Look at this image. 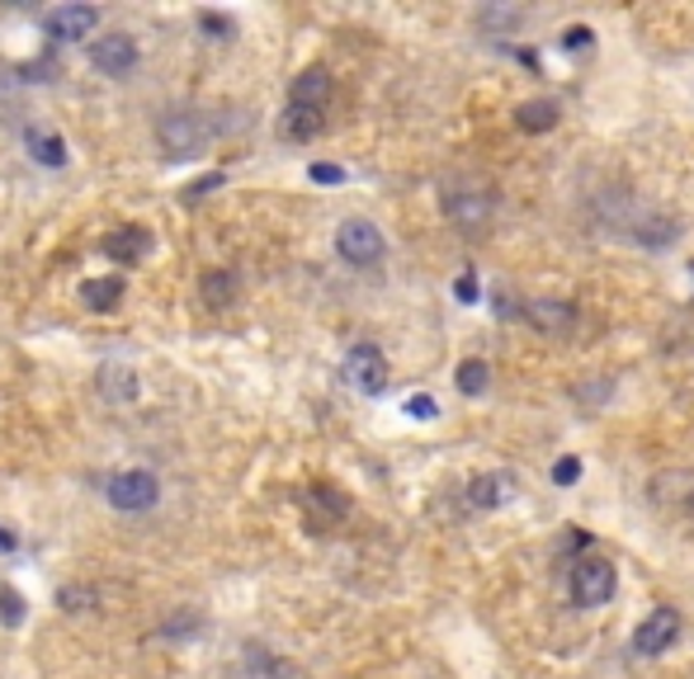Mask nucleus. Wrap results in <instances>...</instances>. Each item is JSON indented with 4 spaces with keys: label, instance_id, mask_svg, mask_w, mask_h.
I'll use <instances>...</instances> for the list:
<instances>
[{
    "label": "nucleus",
    "instance_id": "23",
    "mask_svg": "<svg viewBox=\"0 0 694 679\" xmlns=\"http://www.w3.org/2000/svg\"><path fill=\"white\" fill-rule=\"evenodd\" d=\"M571 482H581V457H558L553 463V486H571Z\"/></svg>",
    "mask_w": 694,
    "mask_h": 679
},
{
    "label": "nucleus",
    "instance_id": "12",
    "mask_svg": "<svg viewBox=\"0 0 694 679\" xmlns=\"http://www.w3.org/2000/svg\"><path fill=\"white\" fill-rule=\"evenodd\" d=\"M151 250V232L147 227H114L105 236V255L114 265H143V255Z\"/></svg>",
    "mask_w": 694,
    "mask_h": 679
},
{
    "label": "nucleus",
    "instance_id": "17",
    "mask_svg": "<svg viewBox=\"0 0 694 679\" xmlns=\"http://www.w3.org/2000/svg\"><path fill=\"white\" fill-rule=\"evenodd\" d=\"M25 147H29V156H33L38 166H48V170H62L67 166V142L52 128H29L25 132Z\"/></svg>",
    "mask_w": 694,
    "mask_h": 679
},
{
    "label": "nucleus",
    "instance_id": "26",
    "mask_svg": "<svg viewBox=\"0 0 694 679\" xmlns=\"http://www.w3.org/2000/svg\"><path fill=\"white\" fill-rule=\"evenodd\" d=\"M307 175L316 179V185H341V179H345V170H341V166H331V161H312Z\"/></svg>",
    "mask_w": 694,
    "mask_h": 679
},
{
    "label": "nucleus",
    "instance_id": "6",
    "mask_svg": "<svg viewBox=\"0 0 694 679\" xmlns=\"http://www.w3.org/2000/svg\"><path fill=\"white\" fill-rule=\"evenodd\" d=\"M341 373H345V383L354 387V392H364V396H379L383 387H388V358H383V350L379 345H354L350 354H345V364H341Z\"/></svg>",
    "mask_w": 694,
    "mask_h": 679
},
{
    "label": "nucleus",
    "instance_id": "5",
    "mask_svg": "<svg viewBox=\"0 0 694 679\" xmlns=\"http://www.w3.org/2000/svg\"><path fill=\"white\" fill-rule=\"evenodd\" d=\"M614 562H605V557H586V562H577V571H571V599H577L581 609H600L614 599Z\"/></svg>",
    "mask_w": 694,
    "mask_h": 679
},
{
    "label": "nucleus",
    "instance_id": "3",
    "mask_svg": "<svg viewBox=\"0 0 694 679\" xmlns=\"http://www.w3.org/2000/svg\"><path fill=\"white\" fill-rule=\"evenodd\" d=\"M440 204H444V217L459 232H487V223H491V213H496V204H491V194L482 189V185H449L444 194H440Z\"/></svg>",
    "mask_w": 694,
    "mask_h": 679
},
{
    "label": "nucleus",
    "instance_id": "25",
    "mask_svg": "<svg viewBox=\"0 0 694 679\" xmlns=\"http://www.w3.org/2000/svg\"><path fill=\"white\" fill-rule=\"evenodd\" d=\"M213 189H223V170H213V175H198L194 185L185 189V198L194 204V198H204V194H213Z\"/></svg>",
    "mask_w": 694,
    "mask_h": 679
},
{
    "label": "nucleus",
    "instance_id": "21",
    "mask_svg": "<svg viewBox=\"0 0 694 679\" xmlns=\"http://www.w3.org/2000/svg\"><path fill=\"white\" fill-rule=\"evenodd\" d=\"M0 623L6 628L25 623V599H19V590H10V585H0Z\"/></svg>",
    "mask_w": 694,
    "mask_h": 679
},
{
    "label": "nucleus",
    "instance_id": "9",
    "mask_svg": "<svg viewBox=\"0 0 694 679\" xmlns=\"http://www.w3.org/2000/svg\"><path fill=\"white\" fill-rule=\"evenodd\" d=\"M137 43H133V33H105V38H95L90 43V62L95 71H105V76H128L137 67Z\"/></svg>",
    "mask_w": 694,
    "mask_h": 679
},
{
    "label": "nucleus",
    "instance_id": "18",
    "mask_svg": "<svg viewBox=\"0 0 694 679\" xmlns=\"http://www.w3.org/2000/svg\"><path fill=\"white\" fill-rule=\"evenodd\" d=\"M198 293H204V303L213 312H223L236 303V293H242V278H236V269H208L204 284H198Z\"/></svg>",
    "mask_w": 694,
    "mask_h": 679
},
{
    "label": "nucleus",
    "instance_id": "22",
    "mask_svg": "<svg viewBox=\"0 0 694 679\" xmlns=\"http://www.w3.org/2000/svg\"><path fill=\"white\" fill-rule=\"evenodd\" d=\"M198 29H204L208 38H217V43H227V38L236 33V24L227 14H217V10H198Z\"/></svg>",
    "mask_w": 694,
    "mask_h": 679
},
{
    "label": "nucleus",
    "instance_id": "28",
    "mask_svg": "<svg viewBox=\"0 0 694 679\" xmlns=\"http://www.w3.org/2000/svg\"><path fill=\"white\" fill-rule=\"evenodd\" d=\"M453 297H459V303H478V274H463L459 284H453Z\"/></svg>",
    "mask_w": 694,
    "mask_h": 679
},
{
    "label": "nucleus",
    "instance_id": "1",
    "mask_svg": "<svg viewBox=\"0 0 694 679\" xmlns=\"http://www.w3.org/2000/svg\"><path fill=\"white\" fill-rule=\"evenodd\" d=\"M208 137H213V124L194 109H170L156 124V142H162L166 156H198L208 147Z\"/></svg>",
    "mask_w": 694,
    "mask_h": 679
},
{
    "label": "nucleus",
    "instance_id": "14",
    "mask_svg": "<svg viewBox=\"0 0 694 679\" xmlns=\"http://www.w3.org/2000/svg\"><path fill=\"white\" fill-rule=\"evenodd\" d=\"M124 293H128V284H124L118 274L86 278V284H81V303H86L90 312H118V303H124Z\"/></svg>",
    "mask_w": 694,
    "mask_h": 679
},
{
    "label": "nucleus",
    "instance_id": "7",
    "mask_svg": "<svg viewBox=\"0 0 694 679\" xmlns=\"http://www.w3.org/2000/svg\"><path fill=\"white\" fill-rule=\"evenodd\" d=\"M681 628H685L681 609L657 604V609H652L643 623H638V632H633V651H638V656H662V651L681 637Z\"/></svg>",
    "mask_w": 694,
    "mask_h": 679
},
{
    "label": "nucleus",
    "instance_id": "19",
    "mask_svg": "<svg viewBox=\"0 0 694 679\" xmlns=\"http://www.w3.org/2000/svg\"><path fill=\"white\" fill-rule=\"evenodd\" d=\"M453 387H459L463 396H482L491 387V364L487 358H463V364L453 368Z\"/></svg>",
    "mask_w": 694,
    "mask_h": 679
},
{
    "label": "nucleus",
    "instance_id": "20",
    "mask_svg": "<svg viewBox=\"0 0 694 679\" xmlns=\"http://www.w3.org/2000/svg\"><path fill=\"white\" fill-rule=\"evenodd\" d=\"M99 392L114 396V402H133V396H137V377L128 368H105V373H99Z\"/></svg>",
    "mask_w": 694,
    "mask_h": 679
},
{
    "label": "nucleus",
    "instance_id": "10",
    "mask_svg": "<svg viewBox=\"0 0 694 679\" xmlns=\"http://www.w3.org/2000/svg\"><path fill=\"white\" fill-rule=\"evenodd\" d=\"M520 316L534 331H544V335H567L571 326H577V307L563 303V297H539V303H525Z\"/></svg>",
    "mask_w": 694,
    "mask_h": 679
},
{
    "label": "nucleus",
    "instance_id": "15",
    "mask_svg": "<svg viewBox=\"0 0 694 679\" xmlns=\"http://www.w3.org/2000/svg\"><path fill=\"white\" fill-rule=\"evenodd\" d=\"M558 118H563V109L553 105V99H525V105L515 109V128L529 132V137H539V132L558 128Z\"/></svg>",
    "mask_w": 694,
    "mask_h": 679
},
{
    "label": "nucleus",
    "instance_id": "4",
    "mask_svg": "<svg viewBox=\"0 0 694 679\" xmlns=\"http://www.w3.org/2000/svg\"><path fill=\"white\" fill-rule=\"evenodd\" d=\"M105 501L114 510H124V514H143V510H151L156 501H162V482H156L151 472H143V468L114 472L105 482Z\"/></svg>",
    "mask_w": 694,
    "mask_h": 679
},
{
    "label": "nucleus",
    "instance_id": "24",
    "mask_svg": "<svg viewBox=\"0 0 694 679\" xmlns=\"http://www.w3.org/2000/svg\"><path fill=\"white\" fill-rule=\"evenodd\" d=\"M563 48H567V52H590V48H595V33H590L586 24L567 29V33H563Z\"/></svg>",
    "mask_w": 694,
    "mask_h": 679
},
{
    "label": "nucleus",
    "instance_id": "2",
    "mask_svg": "<svg viewBox=\"0 0 694 679\" xmlns=\"http://www.w3.org/2000/svg\"><path fill=\"white\" fill-rule=\"evenodd\" d=\"M335 255L354 269H373L388 255V242L369 217H350V223H341V232H335Z\"/></svg>",
    "mask_w": 694,
    "mask_h": 679
},
{
    "label": "nucleus",
    "instance_id": "13",
    "mask_svg": "<svg viewBox=\"0 0 694 679\" xmlns=\"http://www.w3.org/2000/svg\"><path fill=\"white\" fill-rule=\"evenodd\" d=\"M331 99V71L326 67H307L293 76L289 86V105H307V109H326Z\"/></svg>",
    "mask_w": 694,
    "mask_h": 679
},
{
    "label": "nucleus",
    "instance_id": "16",
    "mask_svg": "<svg viewBox=\"0 0 694 679\" xmlns=\"http://www.w3.org/2000/svg\"><path fill=\"white\" fill-rule=\"evenodd\" d=\"M322 128H326V114L322 109H307V105H289L284 118H280V132L289 137V142H312Z\"/></svg>",
    "mask_w": 694,
    "mask_h": 679
},
{
    "label": "nucleus",
    "instance_id": "29",
    "mask_svg": "<svg viewBox=\"0 0 694 679\" xmlns=\"http://www.w3.org/2000/svg\"><path fill=\"white\" fill-rule=\"evenodd\" d=\"M14 548H19V538H14L6 524H0V557H6V552H14Z\"/></svg>",
    "mask_w": 694,
    "mask_h": 679
},
{
    "label": "nucleus",
    "instance_id": "8",
    "mask_svg": "<svg viewBox=\"0 0 694 679\" xmlns=\"http://www.w3.org/2000/svg\"><path fill=\"white\" fill-rule=\"evenodd\" d=\"M95 29H99L95 6H57L43 19V33L52 38V43H81V38H90Z\"/></svg>",
    "mask_w": 694,
    "mask_h": 679
},
{
    "label": "nucleus",
    "instance_id": "27",
    "mask_svg": "<svg viewBox=\"0 0 694 679\" xmlns=\"http://www.w3.org/2000/svg\"><path fill=\"white\" fill-rule=\"evenodd\" d=\"M407 415H411V421H434V415H440V406H434L430 396H411V402H407Z\"/></svg>",
    "mask_w": 694,
    "mask_h": 679
},
{
    "label": "nucleus",
    "instance_id": "11",
    "mask_svg": "<svg viewBox=\"0 0 694 679\" xmlns=\"http://www.w3.org/2000/svg\"><path fill=\"white\" fill-rule=\"evenodd\" d=\"M510 491H515V476H506V472H478V476L468 482L463 501H468L472 510H496V505L510 501Z\"/></svg>",
    "mask_w": 694,
    "mask_h": 679
}]
</instances>
